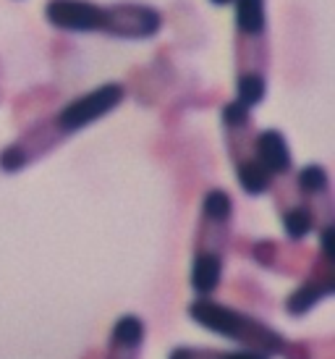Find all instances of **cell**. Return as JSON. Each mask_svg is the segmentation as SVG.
Instances as JSON below:
<instances>
[{
    "label": "cell",
    "instance_id": "6da1fadb",
    "mask_svg": "<svg viewBox=\"0 0 335 359\" xmlns=\"http://www.w3.org/2000/svg\"><path fill=\"white\" fill-rule=\"evenodd\" d=\"M236 21V97L241 105L254 110L267 97V71H270V37H267L265 0H233Z\"/></svg>",
    "mask_w": 335,
    "mask_h": 359
},
{
    "label": "cell",
    "instance_id": "7a4b0ae2",
    "mask_svg": "<svg viewBox=\"0 0 335 359\" xmlns=\"http://www.w3.org/2000/svg\"><path fill=\"white\" fill-rule=\"evenodd\" d=\"M233 226V200L226 189H210L202 197L197 231H194V255L189 270V286L197 297H212L223 283L226 252L231 247Z\"/></svg>",
    "mask_w": 335,
    "mask_h": 359
},
{
    "label": "cell",
    "instance_id": "3957f363",
    "mask_svg": "<svg viewBox=\"0 0 335 359\" xmlns=\"http://www.w3.org/2000/svg\"><path fill=\"white\" fill-rule=\"evenodd\" d=\"M186 312L199 328L233 341L241 349L262 351L267 357H280L288 344L286 336L273 325H267L265 320L254 318L252 312H244L238 307L215 302L212 297H197L189 304Z\"/></svg>",
    "mask_w": 335,
    "mask_h": 359
},
{
    "label": "cell",
    "instance_id": "277c9868",
    "mask_svg": "<svg viewBox=\"0 0 335 359\" xmlns=\"http://www.w3.org/2000/svg\"><path fill=\"white\" fill-rule=\"evenodd\" d=\"M220 123H223V137H226L228 158L233 163L238 187L249 197H262L270 189V173H267L259 160L254 158V118L247 105L238 100H228L220 110Z\"/></svg>",
    "mask_w": 335,
    "mask_h": 359
},
{
    "label": "cell",
    "instance_id": "5b68a950",
    "mask_svg": "<svg viewBox=\"0 0 335 359\" xmlns=\"http://www.w3.org/2000/svg\"><path fill=\"white\" fill-rule=\"evenodd\" d=\"M320 233V250L309 262L306 278L296 286L286 299V312L291 318H304L322 299L333 297L335 291V259H333V226L317 231Z\"/></svg>",
    "mask_w": 335,
    "mask_h": 359
},
{
    "label": "cell",
    "instance_id": "8992f818",
    "mask_svg": "<svg viewBox=\"0 0 335 359\" xmlns=\"http://www.w3.org/2000/svg\"><path fill=\"white\" fill-rule=\"evenodd\" d=\"M123 100H126V87L118 81H105L84 95H76L58 113H53V118L58 123V129L71 140L74 134H79V131L95 126L105 116H110Z\"/></svg>",
    "mask_w": 335,
    "mask_h": 359
},
{
    "label": "cell",
    "instance_id": "52a82bcc",
    "mask_svg": "<svg viewBox=\"0 0 335 359\" xmlns=\"http://www.w3.org/2000/svg\"><path fill=\"white\" fill-rule=\"evenodd\" d=\"M66 140L69 137L58 129L53 116L34 121L11 142L8 147L0 150V170L3 173H21L34 163H40L42 158H48L50 152H55Z\"/></svg>",
    "mask_w": 335,
    "mask_h": 359
},
{
    "label": "cell",
    "instance_id": "ba28073f",
    "mask_svg": "<svg viewBox=\"0 0 335 359\" xmlns=\"http://www.w3.org/2000/svg\"><path fill=\"white\" fill-rule=\"evenodd\" d=\"M163 29V13L155 6L137 0H118L102 6V29L100 34L113 40H152Z\"/></svg>",
    "mask_w": 335,
    "mask_h": 359
},
{
    "label": "cell",
    "instance_id": "9c48e42d",
    "mask_svg": "<svg viewBox=\"0 0 335 359\" xmlns=\"http://www.w3.org/2000/svg\"><path fill=\"white\" fill-rule=\"evenodd\" d=\"M45 21L53 29L69 34H100L102 6L95 0H48Z\"/></svg>",
    "mask_w": 335,
    "mask_h": 359
},
{
    "label": "cell",
    "instance_id": "30bf717a",
    "mask_svg": "<svg viewBox=\"0 0 335 359\" xmlns=\"http://www.w3.org/2000/svg\"><path fill=\"white\" fill-rule=\"evenodd\" d=\"M296 194L306 208L315 212L317 231L333 226V189H330V173L320 163H309L296 170L294 176Z\"/></svg>",
    "mask_w": 335,
    "mask_h": 359
},
{
    "label": "cell",
    "instance_id": "8fae6325",
    "mask_svg": "<svg viewBox=\"0 0 335 359\" xmlns=\"http://www.w3.org/2000/svg\"><path fill=\"white\" fill-rule=\"evenodd\" d=\"M144 341H147V325L144 320L126 312L113 323L108 346L102 351V359H142L144 354Z\"/></svg>",
    "mask_w": 335,
    "mask_h": 359
},
{
    "label": "cell",
    "instance_id": "7c38bea8",
    "mask_svg": "<svg viewBox=\"0 0 335 359\" xmlns=\"http://www.w3.org/2000/svg\"><path fill=\"white\" fill-rule=\"evenodd\" d=\"M252 257H254L262 268L283 273V276H299L301 270L309 268L301 241L280 244V241H275V239H262L252 247Z\"/></svg>",
    "mask_w": 335,
    "mask_h": 359
},
{
    "label": "cell",
    "instance_id": "4fadbf2b",
    "mask_svg": "<svg viewBox=\"0 0 335 359\" xmlns=\"http://www.w3.org/2000/svg\"><path fill=\"white\" fill-rule=\"evenodd\" d=\"M254 158L275 181L294 173V152L280 129H262L254 134Z\"/></svg>",
    "mask_w": 335,
    "mask_h": 359
},
{
    "label": "cell",
    "instance_id": "5bb4252c",
    "mask_svg": "<svg viewBox=\"0 0 335 359\" xmlns=\"http://www.w3.org/2000/svg\"><path fill=\"white\" fill-rule=\"evenodd\" d=\"M168 359H273L252 349H212V346H176Z\"/></svg>",
    "mask_w": 335,
    "mask_h": 359
},
{
    "label": "cell",
    "instance_id": "9a60e30c",
    "mask_svg": "<svg viewBox=\"0 0 335 359\" xmlns=\"http://www.w3.org/2000/svg\"><path fill=\"white\" fill-rule=\"evenodd\" d=\"M210 3H212V6H217V8H226V6H231L233 0H210Z\"/></svg>",
    "mask_w": 335,
    "mask_h": 359
}]
</instances>
